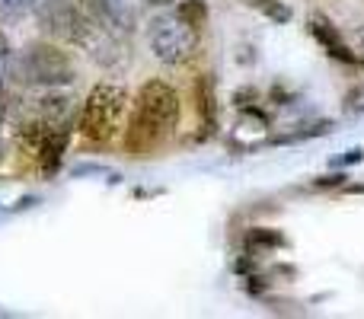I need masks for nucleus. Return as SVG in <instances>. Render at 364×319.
Here are the masks:
<instances>
[{
  "label": "nucleus",
  "mask_w": 364,
  "mask_h": 319,
  "mask_svg": "<svg viewBox=\"0 0 364 319\" xmlns=\"http://www.w3.org/2000/svg\"><path fill=\"white\" fill-rule=\"evenodd\" d=\"M179 96L170 83L164 80H147L134 102V115L128 125L125 147L141 157V153L154 151L157 144H164L179 125Z\"/></svg>",
  "instance_id": "nucleus-1"
},
{
  "label": "nucleus",
  "mask_w": 364,
  "mask_h": 319,
  "mask_svg": "<svg viewBox=\"0 0 364 319\" xmlns=\"http://www.w3.org/2000/svg\"><path fill=\"white\" fill-rule=\"evenodd\" d=\"M13 70H16L19 80L32 83V87H64V83H74L77 77L74 61L61 48L45 42H36L26 51H19Z\"/></svg>",
  "instance_id": "nucleus-2"
},
{
  "label": "nucleus",
  "mask_w": 364,
  "mask_h": 319,
  "mask_svg": "<svg viewBox=\"0 0 364 319\" xmlns=\"http://www.w3.org/2000/svg\"><path fill=\"white\" fill-rule=\"evenodd\" d=\"M125 102H128V93L119 83H100V87H93V93H90L83 115H80V134L96 141V144L109 141L115 134V128H119Z\"/></svg>",
  "instance_id": "nucleus-3"
},
{
  "label": "nucleus",
  "mask_w": 364,
  "mask_h": 319,
  "mask_svg": "<svg viewBox=\"0 0 364 319\" xmlns=\"http://www.w3.org/2000/svg\"><path fill=\"white\" fill-rule=\"evenodd\" d=\"M147 42L157 61L164 64H186L195 55V29L179 13H160L147 26Z\"/></svg>",
  "instance_id": "nucleus-4"
},
{
  "label": "nucleus",
  "mask_w": 364,
  "mask_h": 319,
  "mask_svg": "<svg viewBox=\"0 0 364 319\" xmlns=\"http://www.w3.org/2000/svg\"><path fill=\"white\" fill-rule=\"evenodd\" d=\"M36 16L42 32L68 45H90V38H93V19L74 0H42L36 6Z\"/></svg>",
  "instance_id": "nucleus-5"
},
{
  "label": "nucleus",
  "mask_w": 364,
  "mask_h": 319,
  "mask_svg": "<svg viewBox=\"0 0 364 319\" xmlns=\"http://www.w3.org/2000/svg\"><path fill=\"white\" fill-rule=\"evenodd\" d=\"M80 10L93 19V26L115 36H125L134 29V10L125 0H80Z\"/></svg>",
  "instance_id": "nucleus-6"
},
{
  "label": "nucleus",
  "mask_w": 364,
  "mask_h": 319,
  "mask_svg": "<svg viewBox=\"0 0 364 319\" xmlns=\"http://www.w3.org/2000/svg\"><path fill=\"white\" fill-rule=\"evenodd\" d=\"M310 36H314L316 42H320V48L326 51L329 58H336V61H342V64H355V61H358V55L348 48L346 36L339 32V26H336L333 19L310 16Z\"/></svg>",
  "instance_id": "nucleus-7"
},
{
  "label": "nucleus",
  "mask_w": 364,
  "mask_h": 319,
  "mask_svg": "<svg viewBox=\"0 0 364 319\" xmlns=\"http://www.w3.org/2000/svg\"><path fill=\"white\" fill-rule=\"evenodd\" d=\"M68 125H55L45 131V138L38 141V160H42V169L45 173H58L61 166V157H64V147H68Z\"/></svg>",
  "instance_id": "nucleus-8"
},
{
  "label": "nucleus",
  "mask_w": 364,
  "mask_h": 319,
  "mask_svg": "<svg viewBox=\"0 0 364 319\" xmlns=\"http://www.w3.org/2000/svg\"><path fill=\"white\" fill-rule=\"evenodd\" d=\"M195 99H198V115L205 131H214L218 125V90H214L211 74H201L198 83H195Z\"/></svg>",
  "instance_id": "nucleus-9"
},
{
  "label": "nucleus",
  "mask_w": 364,
  "mask_h": 319,
  "mask_svg": "<svg viewBox=\"0 0 364 319\" xmlns=\"http://www.w3.org/2000/svg\"><path fill=\"white\" fill-rule=\"evenodd\" d=\"M246 252L256 256V252H272V249H288V237L282 230H272V227H252L246 233Z\"/></svg>",
  "instance_id": "nucleus-10"
},
{
  "label": "nucleus",
  "mask_w": 364,
  "mask_h": 319,
  "mask_svg": "<svg viewBox=\"0 0 364 319\" xmlns=\"http://www.w3.org/2000/svg\"><path fill=\"white\" fill-rule=\"evenodd\" d=\"M176 13H179L182 19H186L188 26H192L195 32H198L201 26L208 23V4H205V0H179Z\"/></svg>",
  "instance_id": "nucleus-11"
},
{
  "label": "nucleus",
  "mask_w": 364,
  "mask_h": 319,
  "mask_svg": "<svg viewBox=\"0 0 364 319\" xmlns=\"http://www.w3.org/2000/svg\"><path fill=\"white\" fill-rule=\"evenodd\" d=\"M262 16H269V23H288L291 19V10L282 4V0H250Z\"/></svg>",
  "instance_id": "nucleus-12"
},
{
  "label": "nucleus",
  "mask_w": 364,
  "mask_h": 319,
  "mask_svg": "<svg viewBox=\"0 0 364 319\" xmlns=\"http://www.w3.org/2000/svg\"><path fill=\"white\" fill-rule=\"evenodd\" d=\"M38 0H0V16L4 19H19L29 10H36Z\"/></svg>",
  "instance_id": "nucleus-13"
},
{
  "label": "nucleus",
  "mask_w": 364,
  "mask_h": 319,
  "mask_svg": "<svg viewBox=\"0 0 364 319\" xmlns=\"http://www.w3.org/2000/svg\"><path fill=\"white\" fill-rule=\"evenodd\" d=\"M70 175H74V179H80V175H109V182H119V173L112 175L106 166H100V163H80V166L70 169Z\"/></svg>",
  "instance_id": "nucleus-14"
},
{
  "label": "nucleus",
  "mask_w": 364,
  "mask_h": 319,
  "mask_svg": "<svg viewBox=\"0 0 364 319\" xmlns=\"http://www.w3.org/2000/svg\"><path fill=\"white\" fill-rule=\"evenodd\" d=\"M361 160H364V151H361V147H355V151H346L342 157H336L333 166L336 169H346V166H355V163H361Z\"/></svg>",
  "instance_id": "nucleus-15"
},
{
  "label": "nucleus",
  "mask_w": 364,
  "mask_h": 319,
  "mask_svg": "<svg viewBox=\"0 0 364 319\" xmlns=\"http://www.w3.org/2000/svg\"><path fill=\"white\" fill-rule=\"evenodd\" d=\"M346 179H348L346 173H336V175H323V179H316L314 185L316 188H333V185H346Z\"/></svg>",
  "instance_id": "nucleus-16"
},
{
  "label": "nucleus",
  "mask_w": 364,
  "mask_h": 319,
  "mask_svg": "<svg viewBox=\"0 0 364 319\" xmlns=\"http://www.w3.org/2000/svg\"><path fill=\"white\" fill-rule=\"evenodd\" d=\"M6 77H10V58H0V87L6 83Z\"/></svg>",
  "instance_id": "nucleus-17"
},
{
  "label": "nucleus",
  "mask_w": 364,
  "mask_h": 319,
  "mask_svg": "<svg viewBox=\"0 0 364 319\" xmlns=\"http://www.w3.org/2000/svg\"><path fill=\"white\" fill-rule=\"evenodd\" d=\"M144 4H151V6H173L176 0H144Z\"/></svg>",
  "instance_id": "nucleus-18"
},
{
  "label": "nucleus",
  "mask_w": 364,
  "mask_h": 319,
  "mask_svg": "<svg viewBox=\"0 0 364 319\" xmlns=\"http://www.w3.org/2000/svg\"><path fill=\"white\" fill-rule=\"evenodd\" d=\"M0 119H4V109H0Z\"/></svg>",
  "instance_id": "nucleus-19"
}]
</instances>
